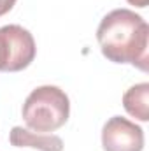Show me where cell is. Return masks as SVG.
Returning <instances> with one entry per match:
<instances>
[{
  "mask_svg": "<svg viewBox=\"0 0 149 151\" xmlns=\"http://www.w3.org/2000/svg\"><path fill=\"white\" fill-rule=\"evenodd\" d=\"M126 2H130V4L135 5V7H146L149 0H126Z\"/></svg>",
  "mask_w": 149,
  "mask_h": 151,
  "instance_id": "8",
  "label": "cell"
},
{
  "mask_svg": "<svg viewBox=\"0 0 149 151\" xmlns=\"http://www.w3.org/2000/svg\"><path fill=\"white\" fill-rule=\"evenodd\" d=\"M123 107L126 113L140 121L149 119V83H140L128 88L123 95Z\"/></svg>",
  "mask_w": 149,
  "mask_h": 151,
  "instance_id": "6",
  "label": "cell"
},
{
  "mask_svg": "<svg viewBox=\"0 0 149 151\" xmlns=\"http://www.w3.org/2000/svg\"><path fill=\"white\" fill-rule=\"evenodd\" d=\"M9 142L16 148H35L40 151H63V141L58 135L35 134L23 127H14L11 130Z\"/></svg>",
  "mask_w": 149,
  "mask_h": 151,
  "instance_id": "5",
  "label": "cell"
},
{
  "mask_svg": "<svg viewBox=\"0 0 149 151\" xmlns=\"http://www.w3.org/2000/svg\"><path fill=\"white\" fill-rule=\"evenodd\" d=\"M102 55L114 63H130L148 72L149 25L130 9H114L97 28Z\"/></svg>",
  "mask_w": 149,
  "mask_h": 151,
  "instance_id": "1",
  "label": "cell"
},
{
  "mask_svg": "<svg viewBox=\"0 0 149 151\" xmlns=\"http://www.w3.org/2000/svg\"><path fill=\"white\" fill-rule=\"evenodd\" d=\"M21 113L30 130H35L37 134L54 132L67 123L70 114V100L62 88L44 84L27 97Z\"/></svg>",
  "mask_w": 149,
  "mask_h": 151,
  "instance_id": "2",
  "label": "cell"
},
{
  "mask_svg": "<svg viewBox=\"0 0 149 151\" xmlns=\"http://www.w3.org/2000/svg\"><path fill=\"white\" fill-rule=\"evenodd\" d=\"M14 4H16V0H0V16L7 14L14 7Z\"/></svg>",
  "mask_w": 149,
  "mask_h": 151,
  "instance_id": "7",
  "label": "cell"
},
{
  "mask_svg": "<svg viewBox=\"0 0 149 151\" xmlns=\"http://www.w3.org/2000/svg\"><path fill=\"white\" fill-rule=\"evenodd\" d=\"M102 146L105 151H142L144 130L123 116H112L102 128Z\"/></svg>",
  "mask_w": 149,
  "mask_h": 151,
  "instance_id": "4",
  "label": "cell"
},
{
  "mask_svg": "<svg viewBox=\"0 0 149 151\" xmlns=\"http://www.w3.org/2000/svg\"><path fill=\"white\" fill-rule=\"evenodd\" d=\"M34 35L19 25L0 28V72H19L35 58Z\"/></svg>",
  "mask_w": 149,
  "mask_h": 151,
  "instance_id": "3",
  "label": "cell"
}]
</instances>
